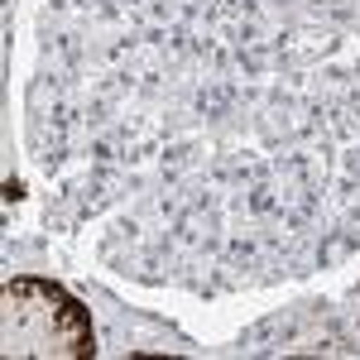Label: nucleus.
I'll return each mask as SVG.
<instances>
[{"label":"nucleus","instance_id":"nucleus-1","mask_svg":"<svg viewBox=\"0 0 360 360\" xmlns=\"http://www.w3.org/2000/svg\"><path fill=\"white\" fill-rule=\"evenodd\" d=\"M44 217L202 298L360 245V44L303 0H44L25 91Z\"/></svg>","mask_w":360,"mask_h":360},{"label":"nucleus","instance_id":"nucleus-2","mask_svg":"<svg viewBox=\"0 0 360 360\" xmlns=\"http://www.w3.org/2000/svg\"><path fill=\"white\" fill-rule=\"evenodd\" d=\"M5 356L10 360H86L96 356V327L82 298L58 278L10 274L5 278Z\"/></svg>","mask_w":360,"mask_h":360}]
</instances>
